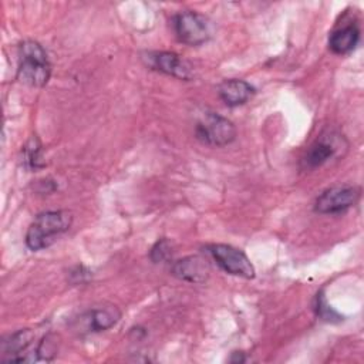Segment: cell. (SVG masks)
<instances>
[{
    "label": "cell",
    "instance_id": "obj_1",
    "mask_svg": "<svg viewBox=\"0 0 364 364\" xmlns=\"http://www.w3.org/2000/svg\"><path fill=\"white\" fill-rule=\"evenodd\" d=\"M71 223L73 216L67 210H47L37 215L26 235L27 247L38 252L51 246L60 235L70 229Z\"/></svg>",
    "mask_w": 364,
    "mask_h": 364
},
{
    "label": "cell",
    "instance_id": "obj_2",
    "mask_svg": "<svg viewBox=\"0 0 364 364\" xmlns=\"http://www.w3.org/2000/svg\"><path fill=\"white\" fill-rule=\"evenodd\" d=\"M51 75V64L46 50L33 40L21 43L18 48L17 78L30 87H43Z\"/></svg>",
    "mask_w": 364,
    "mask_h": 364
},
{
    "label": "cell",
    "instance_id": "obj_3",
    "mask_svg": "<svg viewBox=\"0 0 364 364\" xmlns=\"http://www.w3.org/2000/svg\"><path fill=\"white\" fill-rule=\"evenodd\" d=\"M172 28L178 40L188 46H200L212 37V24L200 13L186 10L173 16Z\"/></svg>",
    "mask_w": 364,
    "mask_h": 364
},
{
    "label": "cell",
    "instance_id": "obj_4",
    "mask_svg": "<svg viewBox=\"0 0 364 364\" xmlns=\"http://www.w3.org/2000/svg\"><path fill=\"white\" fill-rule=\"evenodd\" d=\"M196 138L210 146H225L236 138L235 125L225 117L206 112L195 127Z\"/></svg>",
    "mask_w": 364,
    "mask_h": 364
},
{
    "label": "cell",
    "instance_id": "obj_5",
    "mask_svg": "<svg viewBox=\"0 0 364 364\" xmlns=\"http://www.w3.org/2000/svg\"><path fill=\"white\" fill-rule=\"evenodd\" d=\"M206 252L223 272L243 279L255 277V267L240 249L230 245L213 243L206 246Z\"/></svg>",
    "mask_w": 364,
    "mask_h": 364
},
{
    "label": "cell",
    "instance_id": "obj_6",
    "mask_svg": "<svg viewBox=\"0 0 364 364\" xmlns=\"http://www.w3.org/2000/svg\"><path fill=\"white\" fill-rule=\"evenodd\" d=\"M347 144L344 142V138L334 132L321 134L307 149L301 159V166L304 169H316L327 164L330 159L337 156L341 148H346Z\"/></svg>",
    "mask_w": 364,
    "mask_h": 364
},
{
    "label": "cell",
    "instance_id": "obj_7",
    "mask_svg": "<svg viewBox=\"0 0 364 364\" xmlns=\"http://www.w3.org/2000/svg\"><path fill=\"white\" fill-rule=\"evenodd\" d=\"M360 195V189L350 185L330 188L316 199L314 210L323 215L341 213L354 206L358 202Z\"/></svg>",
    "mask_w": 364,
    "mask_h": 364
},
{
    "label": "cell",
    "instance_id": "obj_8",
    "mask_svg": "<svg viewBox=\"0 0 364 364\" xmlns=\"http://www.w3.org/2000/svg\"><path fill=\"white\" fill-rule=\"evenodd\" d=\"M146 60L149 67L166 75H172L179 80H189L192 77V67L176 53H171V51L149 53Z\"/></svg>",
    "mask_w": 364,
    "mask_h": 364
},
{
    "label": "cell",
    "instance_id": "obj_9",
    "mask_svg": "<svg viewBox=\"0 0 364 364\" xmlns=\"http://www.w3.org/2000/svg\"><path fill=\"white\" fill-rule=\"evenodd\" d=\"M34 340V334L31 330L24 328L10 334L1 343V361L4 363H26L27 350Z\"/></svg>",
    "mask_w": 364,
    "mask_h": 364
},
{
    "label": "cell",
    "instance_id": "obj_10",
    "mask_svg": "<svg viewBox=\"0 0 364 364\" xmlns=\"http://www.w3.org/2000/svg\"><path fill=\"white\" fill-rule=\"evenodd\" d=\"M210 273L206 259L200 256H188L173 263L172 274L181 280L191 283H203Z\"/></svg>",
    "mask_w": 364,
    "mask_h": 364
},
{
    "label": "cell",
    "instance_id": "obj_11",
    "mask_svg": "<svg viewBox=\"0 0 364 364\" xmlns=\"http://www.w3.org/2000/svg\"><path fill=\"white\" fill-rule=\"evenodd\" d=\"M218 94L228 107H237L245 104L255 94V88L245 80L232 78L219 85Z\"/></svg>",
    "mask_w": 364,
    "mask_h": 364
},
{
    "label": "cell",
    "instance_id": "obj_12",
    "mask_svg": "<svg viewBox=\"0 0 364 364\" xmlns=\"http://www.w3.org/2000/svg\"><path fill=\"white\" fill-rule=\"evenodd\" d=\"M121 318V311L115 306H104L97 307L87 311L81 320L85 324V330L91 333L104 331L111 328Z\"/></svg>",
    "mask_w": 364,
    "mask_h": 364
},
{
    "label": "cell",
    "instance_id": "obj_13",
    "mask_svg": "<svg viewBox=\"0 0 364 364\" xmlns=\"http://www.w3.org/2000/svg\"><path fill=\"white\" fill-rule=\"evenodd\" d=\"M360 40V28L355 23L346 24L330 34L328 38V48L334 54H348L351 53Z\"/></svg>",
    "mask_w": 364,
    "mask_h": 364
},
{
    "label": "cell",
    "instance_id": "obj_14",
    "mask_svg": "<svg viewBox=\"0 0 364 364\" xmlns=\"http://www.w3.org/2000/svg\"><path fill=\"white\" fill-rule=\"evenodd\" d=\"M24 152V164L30 169H38L44 166L43 162V149L41 144L38 142L37 138H31L23 148Z\"/></svg>",
    "mask_w": 364,
    "mask_h": 364
},
{
    "label": "cell",
    "instance_id": "obj_15",
    "mask_svg": "<svg viewBox=\"0 0 364 364\" xmlns=\"http://www.w3.org/2000/svg\"><path fill=\"white\" fill-rule=\"evenodd\" d=\"M314 310H316V314L324 320V321H328V323H338L343 320V317L333 309L330 307V304L327 303L326 300V296L323 291H318L317 296H316V304H314Z\"/></svg>",
    "mask_w": 364,
    "mask_h": 364
},
{
    "label": "cell",
    "instance_id": "obj_16",
    "mask_svg": "<svg viewBox=\"0 0 364 364\" xmlns=\"http://www.w3.org/2000/svg\"><path fill=\"white\" fill-rule=\"evenodd\" d=\"M171 250H172V247H171L169 240L161 239V240H158V242L152 246V249H151V253H149L151 260H152L154 263L165 262V260L171 256V253H172Z\"/></svg>",
    "mask_w": 364,
    "mask_h": 364
}]
</instances>
